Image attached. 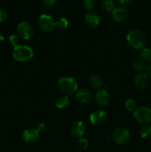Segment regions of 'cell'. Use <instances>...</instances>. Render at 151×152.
Segmentation results:
<instances>
[{
  "label": "cell",
  "mask_w": 151,
  "mask_h": 152,
  "mask_svg": "<svg viewBox=\"0 0 151 152\" xmlns=\"http://www.w3.org/2000/svg\"><path fill=\"white\" fill-rule=\"evenodd\" d=\"M127 43L136 50H142L146 45L147 38L144 33L140 30H131L127 35Z\"/></svg>",
  "instance_id": "6da1fadb"
},
{
  "label": "cell",
  "mask_w": 151,
  "mask_h": 152,
  "mask_svg": "<svg viewBox=\"0 0 151 152\" xmlns=\"http://www.w3.org/2000/svg\"><path fill=\"white\" fill-rule=\"evenodd\" d=\"M58 86L62 93L66 96L73 94L77 91L78 83L76 80L71 77H61L58 81Z\"/></svg>",
  "instance_id": "7a4b0ae2"
},
{
  "label": "cell",
  "mask_w": 151,
  "mask_h": 152,
  "mask_svg": "<svg viewBox=\"0 0 151 152\" xmlns=\"http://www.w3.org/2000/svg\"><path fill=\"white\" fill-rule=\"evenodd\" d=\"M13 56L16 61L27 62L33 56V50L29 46L19 45L13 48Z\"/></svg>",
  "instance_id": "3957f363"
},
{
  "label": "cell",
  "mask_w": 151,
  "mask_h": 152,
  "mask_svg": "<svg viewBox=\"0 0 151 152\" xmlns=\"http://www.w3.org/2000/svg\"><path fill=\"white\" fill-rule=\"evenodd\" d=\"M133 117L138 123L147 124L151 121V109L147 106L138 107L133 111Z\"/></svg>",
  "instance_id": "277c9868"
},
{
  "label": "cell",
  "mask_w": 151,
  "mask_h": 152,
  "mask_svg": "<svg viewBox=\"0 0 151 152\" xmlns=\"http://www.w3.org/2000/svg\"><path fill=\"white\" fill-rule=\"evenodd\" d=\"M130 138V132L127 129L120 127L115 129L112 134V140L115 143L122 145L127 142Z\"/></svg>",
  "instance_id": "5b68a950"
},
{
  "label": "cell",
  "mask_w": 151,
  "mask_h": 152,
  "mask_svg": "<svg viewBox=\"0 0 151 152\" xmlns=\"http://www.w3.org/2000/svg\"><path fill=\"white\" fill-rule=\"evenodd\" d=\"M38 25L43 31L50 32L56 27V22L53 21L51 16L47 14H42L38 17Z\"/></svg>",
  "instance_id": "8992f818"
},
{
  "label": "cell",
  "mask_w": 151,
  "mask_h": 152,
  "mask_svg": "<svg viewBox=\"0 0 151 152\" xmlns=\"http://www.w3.org/2000/svg\"><path fill=\"white\" fill-rule=\"evenodd\" d=\"M17 34L23 39L28 40L33 36L34 31L33 26L27 22H22L17 26Z\"/></svg>",
  "instance_id": "52a82bcc"
},
{
  "label": "cell",
  "mask_w": 151,
  "mask_h": 152,
  "mask_svg": "<svg viewBox=\"0 0 151 152\" xmlns=\"http://www.w3.org/2000/svg\"><path fill=\"white\" fill-rule=\"evenodd\" d=\"M94 99L97 105L100 106H106L110 103V95L105 89H101L96 93Z\"/></svg>",
  "instance_id": "ba28073f"
},
{
  "label": "cell",
  "mask_w": 151,
  "mask_h": 152,
  "mask_svg": "<svg viewBox=\"0 0 151 152\" xmlns=\"http://www.w3.org/2000/svg\"><path fill=\"white\" fill-rule=\"evenodd\" d=\"M107 120V114L102 110H96L90 115V121L93 125L100 126Z\"/></svg>",
  "instance_id": "9c48e42d"
},
{
  "label": "cell",
  "mask_w": 151,
  "mask_h": 152,
  "mask_svg": "<svg viewBox=\"0 0 151 152\" xmlns=\"http://www.w3.org/2000/svg\"><path fill=\"white\" fill-rule=\"evenodd\" d=\"M149 77L144 73H139L134 78V85L136 88L144 90L149 86Z\"/></svg>",
  "instance_id": "30bf717a"
},
{
  "label": "cell",
  "mask_w": 151,
  "mask_h": 152,
  "mask_svg": "<svg viewBox=\"0 0 151 152\" xmlns=\"http://www.w3.org/2000/svg\"><path fill=\"white\" fill-rule=\"evenodd\" d=\"M22 138L28 143H34L39 139V132L37 129H28L24 131L22 134Z\"/></svg>",
  "instance_id": "8fae6325"
},
{
  "label": "cell",
  "mask_w": 151,
  "mask_h": 152,
  "mask_svg": "<svg viewBox=\"0 0 151 152\" xmlns=\"http://www.w3.org/2000/svg\"><path fill=\"white\" fill-rule=\"evenodd\" d=\"M128 16L127 10L123 7H115L111 12V18L116 22H121L125 20Z\"/></svg>",
  "instance_id": "7c38bea8"
},
{
  "label": "cell",
  "mask_w": 151,
  "mask_h": 152,
  "mask_svg": "<svg viewBox=\"0 0 151 152\" xmlns=\"http://www.w3.org/2000/svg\"><path fill=\"white\" fill-rule=\"evenodd\" d=\"M76 98L78 102L81 104H87L91 101L92 94L88 89L81 88L77 91Z\"/></svg>",
  "instance_id": "4fadbf2b"
},
{
  "label": "cell",
  "mask_w": 151,
  "mask_h": 152,
  "mask_svg": "<svg viewBox=\"0 0 151 152\" xmlns=\"http://www.w3.org/2000/svg\"><path fill=\"white\" fill-rule=\"evenodd\" d=\"M84 132H85V126L83 122L79 120L74 122L70 127L71 134L74 137L81 138L84 135Z\"/></svg>",
  "instance_id": "5bb4252c"
},
{
  "label": "cell",
  "mask_w": 151,
  "mask_h": 152,
  "mask_svg": "<svg viewBox=\"0 0 151 152\" xmlns=\"http://www.w3.org/2000/svg\"><path fill=\"white\" fill-rule=\"evenodd\" d=\"M85 23L89 28H96L100 23L99 16L93 11H90L85 16Z\"/></svg>",
  "instance_id": "9a60e30c"
},
{
  "label": "cell",
  "mask_w": 151,
  "mask_h": 152,
  "mask_svg": "<svg viewBox=\"0 0 151 152\" xmlns=\"http://www.w3.org/2000/svg\"><path fill=\"white\" fill-rule=\"evenodd\" d=\"M89 83L93 88H100L103 85V80L99 75H93L90 77Z\"/></svg>",
  "instance_id": "2e32d148"
},
{
  "label": "cell",
  "mask_w": 151,
  "mask_h": 152,
  "mask_svg": "<svg viewBox=\"0 0 151 152\" xmlns=\"http://www.w3.org/2000/svg\"><path fill=\"white\" fill-rule=\"evenodd\" d=\"M70 104V99L68 96H61L56 99V107L59 109H63Z\"/></svg>",
  "instance_id": "e0dca14e"
},
{
  "label": "cell",
  "mask_w": 151,
  "mask_h": 152,
  "mask_svg": "<svg viewBox=\"0 0 151 152\" xmlns=\"http://www.w3.org/2000/svg\"><path fill=\"white\" fill-rule=\"evenodd\" d=\"M133 67L136 71L139 73H143L144 71H146L147 65L145 63L144 61L141 60V59H138L136 60L133 64Z\"/></svg>",
  "instance_id": "ac0fdd59"
},
{
  "label": "cell",
  "mask_w": 151,
  "mask_h": 152,
  "mask_svg": "<svg viewBox=\"0 0 151 152\" xmlns=\"http://www.w3.org/2000/svg\"><path fill=\"white\" fill-rule=\"evenodd\" d=\"M115 3L114 0H102V7L104 10L106 11H111L115 8Z\"/></svg>",
  "instance_id": "d6986e66"
},
{
  "label": "cell",
  "mask_w": 151,
  "mask_h": 152,
  "mask_svg": "<svg viewBox=\"0 0 151 152\" xmlns=\"http://www.w3.org/2000/svg\"><path fill=\"white\" fill-rule=\"evenodd\" d=\"M141 57L145 62H151V50L150 48H144L141 50Z\"/></svg>",
  "instance_id": "ffe728a7"
},
{
  "label": "cell",
  "mask_w": 151,
  "mask_h": 152,
  "mask_svg": "<svg viewBox=\"0 0 151 152\" xmlns=\"http://www.w3.org/2000/svg\"><path fill=\"white\" fill-rule=\"evenodd\" d=\"M140 134L143 139H147L151 137V126L144 125L142 126L140 131Z\"/></svg>",
  "instance_id": "44dd1931"
},
{
  "label": "cell",
  "mask_w": 151,
  "mask_h": 152,
  "mask_svg": "<svg viewBox=\"0 0 151 152\" xmlns=\"http://www.w3.org/2000/svg\"><path fill=\"white\" fill-rule=\"evenodd\" d=\"M68 21L65 18H59L56 22V27H57L59 30H65L68 28Z\"/></svg>",
  "instance_id": "7402d4cb"
},
{
  "label": "cell",
  "mask_w": 151,
  "mask_h": 152,
  "mask_svg": "<svg viewBox=\"0 0 151 152\" xmlns=\"http://www.w3.org/2000/svg\"><path fill=\"white\" fill-rule=\"evenodd\" d=\"M125 108L127 111H130V112L134 111V110L136 109V102H135L134 99L132 98L127 99L125 102Z\"/></svg>",
  "instance_id": "603a6c76"
},
{
  "label": "cell",
  "mask_w": 151,
  "mask_h": 152,
  "mask_svg": "<svg viewBox=\"0 0 151 152\" xmlns=\"http://www.w3.org/2000/svg\"><path fill=\"white\" fill-rule=\"evenodd\" d=\"M89 142L88 140L85 138H80L78 140V145L80 148L81 149H86L88 147Z\"/></svg>",
  "instance_id": "cb8c5ba5"
},
{
  "label": "cell",
  "mask_w": 151,
  "mask_h": 152,
  "mask_svg": "<svg viewBox=\"0 0 151 152\" xmlns=\"http://www.w3.org/2000/svg\"><path fill=\"white\" fill-rule=\"evenodd\" d=\"M94 0H84L83 1V5H84V8L88 10H91L94 7Z\"/></svg>",
  "instance_id": "d4e9b609"
},
{
  "label": "cell",
  "mask_w": 151,
  "mask_h": 152,
  "mask_svg": "<svg viewBox=\"0 0 151 152\" xmlns=\"http://www.w3.org/2000/svg\"><path fill=\"white\" fill-rule=\"evenodd\" d=\"M9 41H10V44H11L13 46H14V47L19 45V38H18L17 36L11 35L10 37H9Z\"/></svg>",
  "instance_id": "484cf974"
},
{
  "label": "cell",
  "mask_w": 151,
  "mask_h": 152,
  "mask_svg": "<svg viewBox=\"0 0 151 152\" xmlns=\"http://www.w3.org/2000/svg\"><path fill=\"white\" fill-rule=\"evenodd\" d=\"M42 2L44 3V5L47 6V7H52L56 4L57 0H42Z\"/></svg>",
  "instance_id": "4316f807"
},
{
  "label": "cell",
  "mask_w": 151,
  "mask_h": 152,
  "mask_svg": "<svg viewBox=\"0 0 151 152\" xmlns=\"http://www.w3.org/2000/svg\"><path fill=\"white\" fill-rule=\"evenodd\" d=\"M7 19V13L4 9H0V22H4Z\"/></svg>",
  "instance_id": "83f0119b"
},
{
  "label": "cell",
  "mask_w": 151,
  "mask_h": 152,
  "mask_svg": "<svg viewBox=\"0 0 151 152\" xmlns=\"http://www.w3.org/2000/svg\"><path fill=\"white\" fill-rule=\"evenodd\" d=\"M46 129H47V126H46V125L44 124V123H40L39 125L38 126V129H37V130L38 131V132H45Z\"/></svg>",
  "instance_id": "f1b7e54d"
},
{
  "label": "cell",
  "mask_w": 151,
  "mask_h": 152,
  "mask_svg": "<svg viewBox=\"0 0 151 152\" xmlns=\"http://www.w3.org/2000/svg\"><path fill=\"white\" fill-rule=\"evenodd\" d=\"M146 72L147 75L148 76V77L151 78V62L148 65H147L146 68Z\"/></svg>",
  "instance_id": "f546056e"
},
{
  "label": "cell",
  "mask_w": 151,
  "mask_h": 152,
  "mask_svg": "<svg viewBox=\"0 0 151 152\" xmlns=\"http://www.w3.org/2000/svg\"><path fill=\"white\" fill-rule=\"evenodd\" d=\"M118 2L120 3V4L125 5V4H130V3H131L132 1H133V0H118Z\"/></svg>",
  "instance_id": "4dcf8cb0"
},
{
  "label": "cell",
  "mask_w": 151,
  "mask_h": 152,
  "mask_svg": "<svg viewBox=\"0 0 151 152\" xmlns=\"http://www.w3.org/2000/svg\"><path fill=\"white\" fill-rule=\"evenodd\" d=\"M4 39V35L1 31H0V42H2Z\"/></svg>",
  "instance_id": "1f68e13d"
},
{
  "label": "cell",
  "mask_w": 151,
  "mask_h": 152,
  "mask_svg": "<svg viewBox=\"0 0 151 152\" xmlns=\"http://www.w3.org/2000/svg\"><path fill=\"white\" fill-rule=\"evenodd\" d=\"M48 152H53V151H48Z\"/></svg>",
  "instance_id": "d6a6232c"
}]
</instances>
